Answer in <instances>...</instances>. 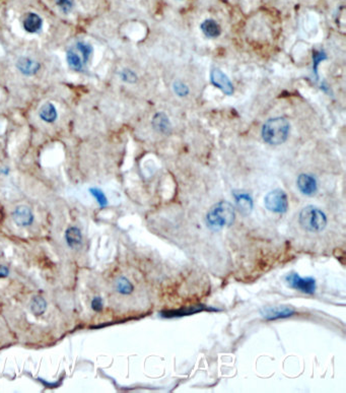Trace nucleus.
I'll use <instances>...</instances> for the list:
<instances>
[{
    "label": "nucleus",
    "instance_id": "a878e982",
    "mask_svg": "<svg viewBox=\"0 0 346 393\" xmlns=\"http://www.w3.org/2000/svg\"><path fill=\"white\" fill-rule=\"evenodd\" d=\"M122 80L127 83H134L136 81V75L132 71L126 69L122 72Z\"/></svg>",
    "mask_w": 346,
    "mask_h": 393
},
{
    "label": "nucleus",
    "instance_id": "9b49d317",
    "mask_svg": "<svg viewBox=\"0 0 346 393\" xmlns=\"http://www.w3.org/2000/svg\"><path fill=\"white\" fill-rule=\"evenodd\" d=\"M65 241L71 249H77L82 244V235L79 229L70 227L65 232Z\"/></svg>",
    "mask_w": 346,
    "mask_h": 393
},
{
    "label": "nucleus",
    "instance_id": "2eb2a0df",
    "mask_svg": "<svg viewBox=\"0 0 346 393\" xmlns=\"http://www.w3.org/2000/svg\"><path fill=\"white\" fill-rule=\"evenodd\" d=\"M201 31L203 34L208 37V38H216L221 34V29L220 26L214 21V20H205L201 26Z\"/></svg>",
    "mask_w": 346,
    "mask_h": 393
},
{
    "label": "nucleus",
    "instance_id": "393cba45",
    "mask_svg": "<svg viewBox=\"0 0 346 393\" xmlns=\"http://www.w3.org/2000/svg\"><path fill=\"white\" fill-rule=\"evenodd\" d=\"M92 309L96 312H101L104 308V302L101 297H95L91 303Z\"/></svg>",
    "mask_w": 346,
    "mask_h": 393
},
{
    "label": "nucleus",
    "instance_id": "dca6fc26",
    "mask_svg": "<svg viewBox=\"0 0 346 393\" xmlns=\"http://www.w3.org/2000/svg\"><path fill=\"white\" fill-rule=\"evenodd\" d=\"M203 307H193V308H185L180 310H171V311H162L160 312V316L163 318H170V317H181L186 315H191V314L197 313L199 311H202Z\"/></svg>",
    "mask_w": 346,
    "mask_h": 393
},
{
    "label": "nucleus",
    "instance_id": "4468645a",
    "mask_svg": "<svg viewBox=\"0 0 346 393\" xmlns=\"http://www.w3.org/2000/svg\"><path fill=\"white\" fill-rule=\"evenodd\" d=\"M43 26V20L40 16L34 13H30L24 20V28L29 33H38Z\"/></svg>",
    "mask_w": 346,
    "mask_h": 393
},
{
    "label": "nucleus",
    "instance_id": "39448f33",
    "mask_svg": "<svg viewBox=\"0 0 346 393\" xmlns=\"http://www.w3.org/2000/svg\"><path fill=\"white\" fill-rule=\"evenodd\" d=\"M285 280L291 288L304 294L314 295L316 292V280L311 276L302 277L297 272H293L285 277Z\"/></svg>",
    "mask_w": 346,
    "mask_h": 393
},
{
    "label": "nucleus",
    "instance_id": "bb28decb",
    "mask_svg": "<svg viewBox=\"0 0 346 393\" xmlns=\"http://www.w3.org/2000/svg\"><path fill=\"white\" fill-rule=\"evenodd\" d=\"M10 274V269L5 266V265H0V278H6Z\"/></svg>",
    "mask_w": 346,
    "mask_h": 393
},
{
    "label": "nucleus",
    "instance_id": "423d86ee",
    "mask_svg": "<svg viewBox=\"0 0 346 393\" xmlns=\"http://www.w3.org/2000/svg\"><path fill=\"white\" fill-rule=\"evenodd\" d=\"M261 315L266 320H276L291 317L296 314V310L286 305H278V306H268L263 308L261 311Z\"/></svg>",
    "mask_w": 346,
    "mask_h": 393
},
{
    "label": "nucleus",
    "instance_id": "aec40b11",
    "mask_svg": "<svg viewBox=\"0 0 346 393\" xmlns=\"http://www.w3.org/2000/svg\"><path fill=\"white\" fill-rule=\"evenodd\" d=\"M116 289L122 295H130L133 292V285L124 276H120L116 280Z\"/></svg>",
    "mask_w": 346,
    "mask_h": 393
},
{
    "label": "nucleus",
    "instance_id": "4be33fe9",
    "mask_svg": "<svg viewBox=\"0 0 346 393\" xmlns=\"http://www.w3.org/2000/svg\"><path fill=\"white\" fill-rule=\"evenodd\" d=\"M90 193L94 196V198L97 200V202L99 203V205L101 207H106L108 205V199H107L105 193L101 189L96 188V187H92V188H90Z\"/></svg>",
    "mask_w": 346,
    "mask_h": 393
},
{
    "label": "nucleus",
    "instance_id": "5701e85b",
    "mask_svg": "<svg viewBox=\"0 0 346 393\" xmlns=\"http://www.w3.org/2000/svg\"><path fill=\"white\" fill-rule=\"evenodd\" d=\"M56 6L63 14H68L73 8V0H56Z\"/></svg>",
    "mask_w": 346,
    "mask_h": 393
},
{
    "label": "nucleus",
    "instance_id": "1a4fd4ad",
    "mask_svg": "<svg viewBox=\"0 0 346 393\" xmlns=\"http://www.w3.org/2000/svg\"><path fill=\"white\" fill-rule=\"evenodd\" d=\"M297 185H298L299 190L304 195H307V196H312V195L316 194V192L318 190V184H317L316 179L313 176L308 175V174L300 175L298 178V181H297Z\"/></svg>",
    "mask_w": 346,
    "mask_h": 393
},
{
    "label": "nucleus",
    "instance_id": "b1692460",
    "mask_svg": "<svg viewBox=\"0 0 346 393\" xmlns=\"http://www.w3.org/2000/svg\"><path fill=\"white\" fill-rule=\"evenodd\" d=\"M172 88H174L175 93H176L178 96H180V97L187 96L188 93H189L188 87H187L184 83H182V82H180V81L175 82L174 85H172Z\"/></svg>",
    "mask_w": 346,
    "mask_h": 393
},
{
    "label": "nucleus",
    "instance_id": "20e7f679",
    "mask_svg": "<svg viewBox=\"0 0 346 393\" xmlns=\"http://www.w3.org/2000/svg\"><path fill=\"white\" fill-rule=\"evenodd\" d=\"M265 207L276 213H284L289 208V200L284 191L280 189L269 192L264 199Z\"/></svg>",
    "mask_w": 346,
    "mask_h": 393
},
{
    "label": "nucleus",
    "instance_id": "a211bd4d",
    "mask_svg": "<svg viewBox=\"0 0 346 393\" xmlns=\"http://www.w3.org/2000/svg\"><path fill=\"white\" fill-rule=\"evenodd\" d=\"M31 311L35 316H41L46 312L47 302L41 296H35L31 302Z\"/></svg>",
    "mask_w": 346,
    "mask_h": 393
},
{
    "label": "nucleus",
    "instance_id": "9d476101",
    "mask_svg": "<svg viewBox=\"0 0 346 393\" xmlns=\"http://www.w3.org/2000/svg\"><path fill=\"white\" fill-rule=\"evenodd\" d=\"M18 69L25 75H34L40 70V63L29 57H22L17 63Z\"/></svg>",
    "mask_w": 346,
    "mask_h": 393
},
{
    "label": "nucleus",
    "instance_id": "6e6552de",
    "mask_svg": "<svg viewBox=\"0 0 346 393\" xmlns=\"http://www.w3.org/2000/svg\"><path fill=\"white\" fill-rule=\"evenodd\" d=\"M13 219L19 227H29L34 222L32 209L27 205H20L13 211Z\"/></svg>",
    "mask_w": 346,
    "mask_h": 393
},
{
    "label": "nucleus",
    "instance_id": "ddd939ff",
    "mask_svg": "<svg viewBox=\"0 0 346 393\" xmlns=\"http://www.w3.org/2000/svg\"><path fill=\"white\" fill-rule=\"evenodd\" d=\"M234 195L239 210L244 214H249L253 209V200L250 195L244 192H234Z\"/></svg>",
    "mask_w": 346,
    "mask_h": 393
},
{
    "label": "nucleus",
    "instance_id": "f257e3e1",
    "mask_svg": "<svg viewBox=\"0 0 346 393\" xmlns=\"http://www.w3.org/2000/svg\"><path fill=\"white\" fill-rule=\"evenodd\" d=\"M235 208L227 201H220L214 204L206 214V223L212 231H219L229 227L235 220Z\"/></svg>",
    "mask_w": 346,
    "mask_h": 393
},
{
    "label": "nucleus",
    "instance_id": "7ed1b4c3",
    "mask_svg": "<svg viewBox=\"0 0 346 393\" xmlns=\"http://www.w3.org/2000/svg\"><path fill=\"white\" fill-rule=\"evenodd\" d=\"M300 223L306 231L319 233L326 228L327 216L318 207L309 205L302 209L300 213Z\"/></svg>",
    "mask_w": 346,
    "mask_h": 393
},
{
    "label": "nucleus",
    "instance_id": "f8f14e48",
    "mask_svg": "<svg viewBox=\"0 0 346 393\" xmlns=\"http://www.w3.org/2000/svg\"><path fill=\"white\" fill-rule=\"evenodd\" d=\"M152 126L161 134H168L171 130V124L164 113H157L154 115L152 119Z\"/></svg>",
    "mask_w": 346,
    "mask_h": 393
},
{
    "label": "nucleus",
    "instance_id": "f3484780",
    "mask_svg": "<svg viewBox=\"0 0 346 393\" xmlns=\"http://www.w3.org/2000/svg\"><path fill=\"white\" fill-rule=\"evenodd\" d=\"M39 115L41 119L47 123H53L57 119V111L52 103H45L40 108Z\"/></svg>",
    "mask_w": 346,
    "mask_h": 393
},
{
    "label": "nucleus",
    "instance_id": "f03ea898",
    "mask_svg": "<svg viewBox=\"0 0 346 393\" xmlns=\"http://www.w3.org/2000/svg\"><path fill=\"white\" fill-rule=\"evenodd\" d=\"M291 131V124L283 117H276L267 120L262 128L263 140L271 145H279L283 143Z\"/></svg>",
    "mask_w": 346,
    "mask_h": 393
},
{
    "label": "nucleus",
    "instance_id": "0eeeda50",
    "mask_svg": "<svg viewBox=\"0 0 346 393\" xmlns=\"http://www.w3.org/2000/svg\"><path fill=\"white\" fill-rule=\"evenodd\" d=\"M211 83L226 95L234 93V86L229 78L219 68H213L210 73Z\"/></svg>",
    "mask_w": 346,
    "mask_h": 393
},
{
    "label": "nucleus",
    "instance_id": "412c9836",
    "mask_svg": "<svg viewBox=\"0 0 346 393\" xmlns=\"http://www.w3.org/2000/svg\"><path fill=\"white\" fill-rule=\"evenodd\" d=\"M76 49L80 52L81 58H82L84 64L89 61V59L92 56L93 51H94L92 45H90L88 43H84V42H78L76 44Z\"/></svg>",
    "mask_w": 346,
    "mask_h": 393
},
{
    "label": "nucleus",
    "instance_id": "6ab92c4d",
    "mask_svg": "<svg viewBox=\"0 0 346 393\" xmlns=\"http://www.w3.org/2000/svg\"><path fill=\"white\" fill-rule=\"evenodd\" d=\"M66 59H67L68 65H69L73 70L79 71V70L82 69V67H83V65H84L81 56H79L78 53H77L75 50L69 49V50L67 51V53H66Z\"/></svg>",
    "mask_w": 346,
    "mask_h": 393
}]
</instances>
